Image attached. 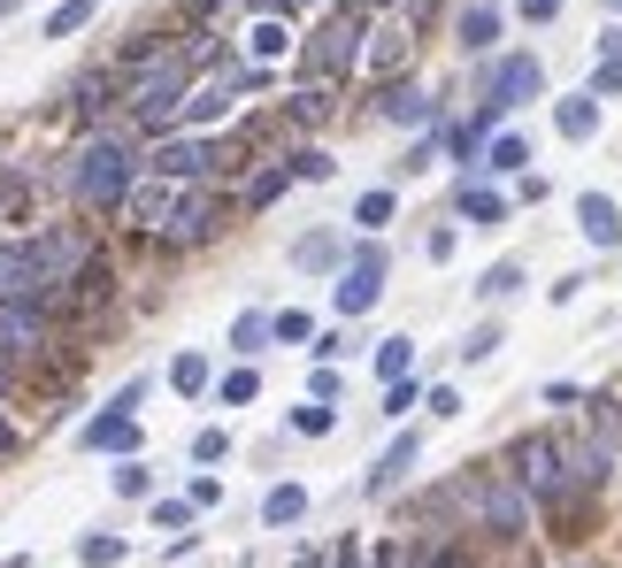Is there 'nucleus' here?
Wrapping results in <instances>:
<instances>
[{
	"label": "nucleus",
	"instance_id": "1",
	"mask_svg": "<svg viewBox=\"0 0 622 568\" xmlns=\"http://www.w3.org/2000/svg\"><path fill=\"white\" fill-rule=\"evenodd\" d=\"M131 177H139V154H131V139H116V132L77 139L70 169H62V185H70V200H77L85 215H116L124 192H131Z\"/></svg>",
	"mask_w": 622,
	"mask_h": 568
},
{
	"label": "nucleus",
	"instance_id": "2",
	"mask_svg": "<svg viewBox=\"0 0 622 568\" xmlns=\"http://www.w3.org/2000/svg\"><path fill=\"white\" fill-rule=\"evenodd\" d=\"M185 93H192V62H185V54H161V62H147V70L124 85V108H131L139 132H155V139H161V132L177 124Z\"/></svg>",
	"mask_w": 622,
	"mask_h": 568
},
{
	"label": "nucleus",
	"instance_id": "3",
	"mask_svg": "<svg viewBox=\"0 0 622 568\" xmlns=\"http://www.w3.org/2000/svg\"><path fill=\"white\" fill-rule=\"evenodd\" d=\"M361 8H330L323 15V31H315V46H301V70L308 77H346L354 62H361Z\"/></svg>",
	"mask_w": 622,
	"mask_h": 568
},
{
	"label": "nucleus",
	"instance_id": "4",
	"mask_svg": "<svg viewBox=\"0 0 622 568\" xmlns=\"http://www.w3.org/2000/svg\"><path fill=\"white\" fill-rule=\"evenodd\" d=\"M523 499H561V438H515L507 445V469H499Z\"/></svg>",
	"mask_w": 622,
	"mask_h": 568
},
{
	"label": "nucleus",
	"instance_id": "5",
	"mask_svg": "<svg viewBox=\"0 0 622 568\" xmlns=\"http://www.w3.org/2000/svg\"><path fill=\"white\" fill-rule=\"evenodd\" d=\"M384 270H392V262H384V246H377V239H361V246L346 254V270H338V292H330V307H338L346 323H361V315L384 299Z\"/></svg>",
	"mask_w": 622,
	"mask_h": 568
},
{
	"label": "nucleus",
	"instance_id": "6",
	"mask_svg": "<svg viewBox=\"0 0 622 568\" xmlns=\"http://www.w3.org/2000/svg\"><path fill=\"white\" fill-rule=\"evenodd\" d=\"M46 338H54V315H46L39 299H23V292H0V361H8V369H15V361H39Z\"/></svg>",
	"mask_w": 622,
	"mask_h": 568
},
{
	"label": "nucleus",
	"instance_id": "7",
	"mask_svg": "<svg viewBox=\"0 0 622 568\" xmlns=\"http://www.w3.org/2000/svg\"><path fill=\"white\" fill-rule=\"evenodd\" d=\"M147 177H169V185H208L215 177V146L208 139H155V154H139Z\"/></svg>",
	"mask_w": 622,
	"mask_h": 568
},
{
	"label": "nucleus",
	"instance_id": "8",
	"mask_svg": "<svg viewBox=\"0 0 622 568\" xmlns=\"http://www.w3.org/2000/svg\"><path fill=\"white\" fill-rule=\"evenodd\" d=\"M215 223H223L215 192L208 185H185L177 208H169V223H161V246H200V239H215Z\"/></svg>",
	"mask_w": 622,
	"mask_h": 568
},
{
	"label": "nucleus",
	"instance_id": "9",
	"mask_svg": "<svg viewBox=\"0 0 622 568\" xmlns=\"http://www.w3.org/2000/svg\"><path fill=\"white\" fill-rule=\"evenodd\" d=\"M462 499H476L484 530H499V538H515V530L530 523V499H523L507 476H476V484H462Z\"/></svg>",
	"mask_w": 622,
	"mask_h": 568
},
{
	"label": "nucleus",
	"instance_id": "10",
	"mask_svg": "<svg viewBox=\"0 0 622 568\" xmlns=\"http://www.w3.org/2000/svg\"><path fill=\"white\" fill-rule=\"evenodd\" d=\"M546 93V62L538 54H507V62H492V77H484V101H499V108H523V101H538Z\"/></svg>",
	"mask_w": 622,
	"mask_h": 568
},
{
	"label": "nucleus",
	"instance_id": "11",
	"mask_svg": "<svg viewBox=\"0 0 622 568\" xmlns=\"http://www.w3.org/2000/svg\"><path fill=\"white\" fill-rule=\"evenodd\" d=\"M415 461H423V430H400V438L377 453V469L361 476V492H369V499H392V492L415 476Z\"/></svg>",
	"mask_w": 622,
	"mask_h": 568
},
{
	"label": "nucleus",
	"instance_id": "12",
	"mask_svg": "<svg viewBox=\"0 0 622 568\" xmlns=\"http://www.w3.org/2000/svg\"><path fill=\"white\" fill-rule=\"evenodd\" d=\"M177 192H185V185H169V177H147V169H139L116 215H131L139 231H155V239H161V223H169V208H177Z\"/></svg>",
	"mask_w": 622,
	"mask_h": 568
},
{
	"label": "nucleus",
	"instance_id": "13",
	"mask_svg": "<svg viewBox=\"0 0 622 568\" xmlns=\"http://www.w3.org/2000/svg\"><path fill=\"white\" fill-rule=\"evenodd\" d=\"M77 445L85 453H116V461H131L139 445H147V430H139V416H93V423H77Z\"/></svg>",
	"mask_w": 622,
	"mask_h": 568
},
{
	"label": "nucleus",
	"instance_id": "14",
	"mask_svg": "<svg viewBox=\"0 0 622 568\" xmlns=\"http://www.w3.org/2000/svg\"><path fill=\"white\" fill-rule=\"evenodd\" d=\"M454 208L468 215V231H499V223H507V192H492L484 177H462V185H454Z\"/></svg>",
	"mask_w": 622,
	"mask_h": 568
},
{
	"label": "nucleus",
	"instance_id": "15",
	"mask_svg": "<svg viewBox=\"0 0 622 568\" xmlns=\"http://www.w3.org/2000/svg\"><path fill=\"white\" fill-rule=\"evenodd\" d=\"M577 231L592 239V254H608V246H622V208L608 192H584V200H577Z\"/></svg>",
	"mask_w": 622,
	"mask_h": 568
},
{
	"label": "nucleus",
	"instance_id": "16",
	"mask_svg": "<svg viewBox=\"0 0 622 568\" xmlns=\"http://www.w3.org/2000/svg\"><path fill=\"white\" fill-rule=\"evenodd\" d=\"M293 270H301V277H338V270H346V231H308V239L293 246Z\"/></svg>",
	"mask_w": 622,
	"mask_h": 568
},
{
	"label": "nucleus",
	"instance_id": "17",
	"mask_svg": "<svg viewBox=\"0 0 622 568\" xmlns=\"http://www.w3.org/2000/svg\"><path fill=\"white\" fill-rule=\"evenodd\" d=\"M530 169V139L523 132H492L484 154H476V177H523Z\"/></svg>",
	"mask_w": 622,
	"mask_h": 568
},
{
	"label": "nucleus",
	"instance_id": "18",
	"mask_svg": "<svg viewBox=\"0 0 622 568\" xmlns=\"http://www.w3.org/2000/svg\"><path fill=\"white\" fill-rule=\"evenodd\" d=\"M554 132H561V139H569V146L600 139V101H592V93H569V101L554 108Z\"/></svg>",
	"mask_w": 622,
	"mask_h": 568
},
{
	"label": "nucleus",
	"instance_id": "19",
	"mask_svg": "<svg viewBox=\"0 0 622 568\" xmlns=\"http://www.w3.org/2000/svg\"><path fill=\"white\" fill-rule=\"evenodd\" d=\"M308 515V484H270L262 492V530H293Z\"/></svg>",
	"mask_w": 622,
	"mask_h": 568
},
{
	"label": "nucleus",
	"instance_id": "20",
	"mask_svg": "<svg viewBox=\"0 0 622 568\" xmlns=\"http://www.w3.org/2000/svg\"><path fill=\"white\" fill-rule=\"evenodd\" d=\"M208 377H215V369H208V354H200V346H185V354L169 361V392H177V400H200V392H208Z\"/></svg>",
	"mask_w": 622,
	"mask_h": 568
},
{
	"label": "nucleus",
	"instance_id": "21",
	"mask_svg": "<svg viewBox=\"0 0 622 568\" xmlns=\"http://www.w3.org/2000/svg\"><path fill=\"white\" fill-rule=\"evenodd\" d=\"M246 46H254V62H277V54H293L301 39H293V15L277 23V15H262L254 31H246Z\"/></svg>",
	"mask_w": 622,
	"mask_h": 568
},
{
	"label": "nucleus",
	"instance_id": "22",
	"mask_svg": "<svg viewBox=\"0 0 622 568\" xmlns=\"http://www.w3.org/2000/svg\"><path fill=\"white\" fill-rule=\"evenodd\" d=\"M223 108H231V85H192L185 108H177V124H215Z\"/></svg>",
	"mask_w": 622,
	"mask_h": 568
},
{
	"label": "nucleus",
	"instance_id": "23",
	"mask_svg": "<svg viewBox=\"0 0 622 568\" xmlns=\"http://www.w3.org/2000/svg\"><path fill=\"white\" fill-rule=\"evenodd\" d=\"M262 346H270V315H262V307H246V315L231 323V354H239V361H254Z\"/></svg>",
	"mask_w": 622,
	"mask_h": 568
},
{
	"label": "nucleus",
	"instance_id": "24",
	"mask_svg": "<svg viewBox=\"0 0 622 568\" xmlns=\"http://www.w3.org/2000/svg\"><path fill=\"white\" fill-rule=\"evenodd\" d=\"M108 484H116V499H155V469L131 453V461H116L108 469Z\"/></svg>",
	"mask_w": 622,
	"mask_h": 568
},
{
	"label": "nucleus",
	"instance_id": "25",
	"mask_svg": "<svg viewBox=\"0 0 622 568\" xmlns=\"http://www.w3.org/2000/svg\"><path fill=\"white\" fill-rule=\"evenodd\" d=\"M124 554H131V546H124L116 530H85V538H77V561H85V568H116Z\"/></svg>",
	"mask_w": 622,
	"mask_h": 568
},
{
	"label": "nucleus",
	"instance_id": "26",
	"mask_svg": "<svg viewBox=\"0 0 622 568\" xmlns=\"http://www.w3.org/2000/svg\"><path fill=\"white\" fill-rule=\"evenodd\" d=\"M392 208H400V200H392V185L361 192V200H354V231H384V223H392Z\"/></svg>",
	"mask_w": 622,
	"mask_h": 568
},
{
	"label": "nucleus",
	"instance_id": "27",
	"mask_svg": "<svg viewBox=\"0 0 622 568\" xmlns=\"http://www.w3.org/2000/svg\"><path fill=\"white\" fill-rule=\"evenodd\" d=\"M93 15H101V0H62V8L46 15V39H77Z\"/></svg>",
	"mask_w": 622,
	"mask_h": 568
},
{
	"label": "nucleus",
	"instance_id": "28",
	"mask_svg": "<svg viewBox=\"0 0 622 568\" xmlns=\"http://www.w3.org/2000/svg\"><path fill=\"white\" fill-rule=\"evenodd\" d=\"M492 39H499V15H492L484 0H476V8H462V46H468V54H484Z\"/></svg>",
	"mask_w": 622,
	"mask_h": 568
},
{
	"label": "nucleus",
	"instance_id": "29",
	"mask_svg": "<svg viewBox=\"0 0 622 568\" xmlns=\"http://www.w3.org/2000/svg\"><path fill=\"white\" fill-rule=\"evenodd\" d=\"M384 116H392V124H431V101H423L415 85H392V93H384Z\"/></svg>",
	"mask_w": 622,
	"mask_h": 568
},
{
	"label": "nucleus",
	"instance_id": "30",
	"mask_svg": "<svg viewBox=\"0 0 622 568\" xmlns=\"http://www.w3.org/2000/svg\"><path fill=\"white\" fill-rule=\"evenodd\" d=\"M285 185H293V169H285V161H270V169H262V177L246 185V215H262V208H270V200H277Z\"/></svg>",
	"mask_w": 622,
	"mask_h": 568
},
{
	"label": "nucleus",
	"instance_id": "31",
	"mask_svg": "<svg viewBox=\"0 0 622 568\" xmlns=\"http://www.w3.org/2000/svg\"><path fill=\"white\" fill-rule=\"evenodd\" d=\"M408 369H415V338L400 330V338H384V346H377V377L392 385V377H408Z\"/></svg>",
	"mask_w": 622,
	"mask_h": 568
},
{
	"label": "nucleus",
	"instance_id": "32",
	"mask_svg": "<svg viewBox=\"0 0 622 568\" xmlns=\"http://www.w3.org/2000/svg\"><path fill=\"white\" fill-rule=\"evenodd\" d=\"M285 423L301 430V438H330V430H338V408H323V400H301Z\"/></svg>",
	"mask_w": 622,
	"mask_h": 568
},
{
	"label": "nucleus",
	"instance_id": "33",
	"mask_svg": "<svg viewBox=\"0 0 622 568\" xmlns=\"http://www.w3.org/2000/svg\"><path fill=\"white\" fill-rule=\"evenodd\" d=\"M476 292H484V299H515V292H523V262H492V270L476 277Z\"/></svg>",
	"mask_w": 622,
	"mask_h": 568
},
{
	"label": "nucleus",
	"instance_id": "34",
	"mask_svg": "<svg viewBox=\"0 0 622 568\" xmlns=\"http://www.w3.org/2000/svg\"><path fill=\"white\" fill-rule=\"evenodd\" d=\"M108 93H116V77H77V85H70L77 116H101V108H108Z\"/></svg>",
	"mask_w": 622,
	"mask_h": 568
},
{
	"label": "nucleus",
	"instance_id": "35",
	"mask_svg": "<svg viewBox=\"0 0 622 568\" xmlns=\"http://www.w3.org/2000/svg\"><path fill=\"white\" fill-rule=\"evenodd\" d=\"M408 408H423V385H415V369H408V377H392V385H384V416H392V423H400V416H408Z\"/></svg>",
	"mask_w": 622,
	"mask_h": 568
},
{
	"label": "nucleus",
	"instance_id": "36",
	"mask_svg": "<svg viewBox=\"0 0 622 568\" xmlns=\"http://www.w3.org/2000/svg\"><path fill=\"white\" fill-rule=\"evenodd\" d=\"M270 338H277V346H308V338H315V323L301 315V307H285V315H270Z\"/></svg>",
	"mask_w": 622,
	"mask_h": 568
},
{
	"label": "nucleus",
	"instance_id": "37",
	"mask_svg": "<svg viewBox=\"0 0 622 568\" xmlns=\"http://www.w3.org/2000/svg\"><path fill=\"white\" fill-rule=\"evenodd\" d=\"M147 392H155V377H131V385H116V392H108V416H139V408H147Z\"/></svg>",
	"mask_w": 622,
	"mask_h": 568
},
{
	"label": "nucleus",
	"instance_id": "38",
	"mask_svg": "<svg viewBox=\"0 0 622 568\" xmlns=\"http://www.w3.org/2000/svg\"><path fill=\"white\" fill-rule=\"evenodd\" d=\"M192 461H200V469H215V461H231V430H200V438H192Z\"/></svg>",
	"mask_w": 622,
	"mask_h": 568
},
{
	"label": "nucleus",
	"instance_id": "39",
	"mask_svg": "<svg viewBox=\"0 0 622 568\" xmlns=\"http://www.w3.org/2000/svg\"><path fill=\"white\" fill-rule=\"evenodd\" d=\"M285 169H293L301 185H323V177H330V154H323V146H301V154H293Z\"/></svg>",
	"mask_w": 622,
	"mask_h": 568
},
{
	"label": "nucleus",
	"instance_id": "40",
	"mask_svg": "<svg viewBox=\"0 0 622 568\" xmlns=\"http://www.w3.org/2000/svg\"><path fill=\"white\" fill-rule=\"evenodd\" d=\"M492 354H499V323H476L462 338V361H492Z\"/></svg>",
	"mask_w": 622,
	"mask_h": 568
},
{
	"label": "nucleus",
	"instance_id": "41",
	"mask_svg": "<svg viewBox=\"0 0 622 568\" xmlns=\"http://www.w3.org/2000/svg\"><path fill=\"white\" fill-rule=\"evenodd\" d=\"M254 392H262V377H254V369H231V377H223V408H246Z\"/></svg>",
	"mask_w": 622,
	"mask_h": 568
},
{
	"label": "nucleus",
	"instance_id": "42",
	"mask_svg": "<svg viewBox=\"0 0 622 568\" xmlns=\"http://www.w3.org/2000/svg\"><path fill=\"white\" fill-rule=\"evenodd\" d=\"M192 515H200L192 499H155V530H185Z\"/></svg>",
	"mask_w": 622,
	"mask_h": 568
},
{
	"label": "nucleus",
	"instance_id": "43",
	"mask_svg": "<svg viewBox=\"0 0 622 568\" xmlns=\"http://www.w3.org/2000/svg\"><path fill=\"white\" fill-rule=\"evenodd\" d=\"M584 93H592V101H608V93H622V62H600V70L584 77Z\"/></svg>",
	"mask_w": 622,
	"mask_h": 568
},
{
	"label": "nucleus",
	"instance_id": "44",
	"mask_svg": "<svg viewBox=\"0 0 622 568\" xmlns=\"http://www.w3.org/2000/svg\"><path fill=\"white\" fill-rule=\"evenodd\" d=\"M454 246H462V231H454V223H439V231L423 239V254H431V262H454Z\"/></svg>",
	"mask_w": 622,
	"mask_h": 568
},
{
	"label": "nucleus",
	"instance_id": "45",
	"mask_svg": "<svg viewBox=\"0 0 622 568\" xmlns=\"http://www.w3.org/2000/svg\"><path fill=\"white\" fill-rule=\"evenodd\" d=\"M338 392H346V377H338V361H323V369H315V400H323V408H330V400H338Z\"/></svg>",
	"mask_w": 622,
	"mask_h": 568
},
{
	"label": "nucleus",
	"instance_id": "46",
	"mask_svg": "<svg viewBox=\"0 0 622 568\" xmlns=\"http://www.w3.org/2000/svg\"><path fill=\"white\" fill-rule=\"evenodd\" d=\"M423 408L446 423V416H462V392H454V385H439V392H423Z\"/></svg>",
	"mask_w": 622,
	"mask_h": 568
},
{
	"label": "nucleus",
	"instance_id": "47",
	"mask_svg": "<svg viewBox=\"0 0 622 568\" xmlns=\"http://www.w3.org/2000/svg\"><path fill=\"white\" fill-rule=\"evenodd\" d=\"M185 499H192V507H223V476H192Z\"/></svg>",
	"mask_w": 622,
	"mask_h": 568
},
{
	"label": "nucleus",
	"instance_id": "48",
	"mask_svg": "<svg viewBox=\"0 0 622 568\" xmlns=\"http://www.w3.org/2000/svg\"><path fill=\"white\" fill-rule=\"evenodd\" d=\"M315 361H346V330H323L315 338Z\"/></svg>",
	"mask_w": 622,
	"mask_h": 568
},
{
	"label": "nucleus",
	"instance_id": "49",
	"mask_svg": "<svg viewBox=\"0 0 622 568\" xmlns=\"http://www.w3.org/2000/svg\"><path fill=\"white\" fill-rule=\"evenodd\" d=\"M561 15V0H523V23H554Z\"/></svg>",
	"mask_w": 622,
	"mask_h": 568
},
{
	"label": "nucleus",
	"instance_id": "50",
	"mask_svg": "<svg viewBox=\"0 0 622 568\" xmlns=\"http://www.w3.org/2000/svg\"><path fill=\"white\" fill-rule=\"evenodd\" d=\"M0 292H15V239H0Z\"/></svg>",
	"mask_w": 622,
	"mask_h": 568
},
{
	"label": "nucleus",
	"instance_id": "51",
	"mask_svg": "<svg viewBox=\"0 0 622 568\" xmlns=\"http://www.w3.org/2000/svg\"><path fill=\"white\" fill-rule=\"evenodd\" d=\"M377 568H423V554H400V546H384V554H377Z\"/></svg>",
	"mask_w": 622,
	"mask_h": 568
},
{
	"label": "nucleus",
	"instance_id": "52",
	"mask_svg": "<svg viewBox=\"0 0 622 568\" xmlns=\"http://www.w3.org/2000/svg\"><path fill=\"white\" fill-rule=\"evenodd\" d=\"M600 54H608V62H622V23H608V31H600Z\"/></svg>",
	"mask_w": 622,
	"mask_h": 568
},
{
	"label": "nucleus",
	"instance_id": "53",
	"mask_svg": "<svg viewBox=\"0 0 622 568\" xmlns=\"http://www.w3.org/2000/svg\"><path fill=\"white\" fill-rule=\"evenodd\" d=\"M15 445H23V430H15V423H8V416H0V461H8Z\"/></svg>",
	"mask_w": 622,
	"mask_h": 568
},
{
	"label": "nucleus",
	"instance_id": "54",
	"mask_svg": "<svg viewBox=\"0 0 622 568\" xmlns=\"http://www.w3.org/2000/svg\"><path fill=\"white\" fill-rule=\"evenodd\" d=\"M431 568H468V554H462V546H446V554H439Z\"/></svg>",
	"mask_w": 622,
	"mask_h": 568
},
{
	"label": "nucleus",
	"instance_id": "55",
	"mask_svg": "<svg viewBox=\"0 0 622 568\" xmlns=\"http://www.w3.org/2000/svg\"><path fill=\"white\" fill-rule=\"evenodd\" d=\"M8 385H15V369H8V361H0V400H8Z\"/></svg>",
	"mask_w": 622,
	"mask_h": 568
},
{
	"label": "nucleus",
	"instance_id": "56",
	"mask_svg": "<svg viewBox=\"0 0 622 568\" xmlns=\"http://www.w3.org/2000/svg\"><path fill=\"white\" fill-rule=\"evenodd\" d=\"M8 8H15V0H0V15H8Z\"/></svg>",
	"mask_w": 622,
	"mask_h": 568
},
{
	"label": "nucleus",
	"instance_id": "57",
	"mask_svg": "<svg viewBox=\"0 0 622 568\" xmlns=\"http://www.w3.org/2000/svg\"><path fill=\"white\" fill-rule=\"evenodd\" d=\"M608 8H615V15H622V0H608Z\"/></svg>",
	"mask_w": 622,
	"mask_h": 568
}]
</instances>
